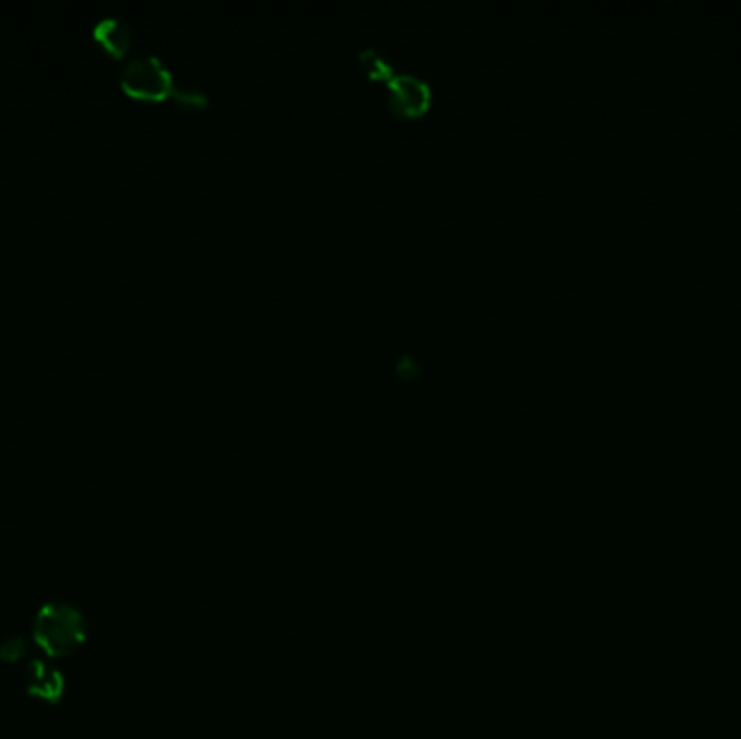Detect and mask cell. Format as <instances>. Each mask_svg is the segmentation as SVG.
Wrapping results in <instances>:
<instances>
[{"instance_id": "2", "label": "cell", "mask_w": 741, "mask_h": 739, "mask_svg": "<svg viewBox=\"0 0 741 739\" xmlns=\"http://www.w3.org/2000/svg\"><path fill=\"white\" fill-rule=\"evenodd\" d=\"M386 83L388 104L399 115H420L432 102L429 83L415 72H393Z\"/></svg>"}, {"instance_id": "3", "label": "cell", "mask_w": 741, "mask_h": 739, "mask_svg": "<svg viewBox=\"0 0 741 739\" xmlns=\"http://www.w3.org/2000/svg\"><path fill=\"white\" fill-rule=\"evenodd\" d=\"M92 38L104 48L111 57H124L133 47V29L120 16H104L93 22Z\"/></svg>"}, {"instance_id": "4", "label": "cell", "mask_w": 741, "mask_h": 739, "mask_svg": "<svg viewBox=\"0 0 741 739\" xmlns=\"http://www.w3.org/2000/svg\"><path fill=\"white\" fill-rule=\"evenodd\" d=\"M361 63H363V68L369 72L373 79L388 81L393 77V72H395L393 65L375 48H363L361 50Z\"/></svg>"}, {"instance_id": "1", "label": "cell", "mask_w": 741, "mask_h": 739, "mask_svg": "<svg viewBox=\"0 0 741 739\" xmlns=\"http://www.w3.org/2000/svg\"><path fill=\"white\" fill-rule=\"evenodd\" d=\"M120 88L140 100L174 98L191 109L209 104V95L197 88L181 85L159 54L131 57L120 72Z\"/></svg>"}]
</instances>
